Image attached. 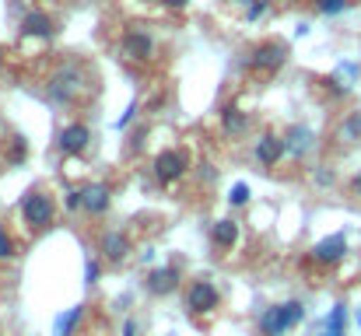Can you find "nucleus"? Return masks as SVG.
Listing matches in <instances>:
<instances>
[{"label": "nucleus", "mask_w": 361, "mask_h": 336, "mask_svg": "<svg viewBox=\"0 0 361 336\" xmlns=\"http://www.w3.org/2000/svg\"><path fill=\"white\" fill-rule=\"evenodd\" d=\"M183 172H186V154L183 151H161L154 158V179L161 186H172L176 179H183Z\"/></svg>", "instance_id": "4"}, {"label": "nucleus", "mask_w": 361, "mask_h": 336, "mask_svg": "<svg viewBox=\"0 0 361 336\" xmlns=\"http://www.w3.org/2000/svg\"><path fill=\"white\" fill-rule=\"evenodd\" d=\"M67 207H71V211L85 207V200H81V189H71V193H67Z\"/></svg>", "instance_id": "25"}, {"label": "nucleus", "mask_w": 361, "mask_h": 336, "mask_svg": "<svg viewBox=\"0 0 361 336\" xmlns=\"http://www.w3.org/2000/svg\"><path fill=\"white\" fill-rule=\"evenodd\" d=\"M344 333H348V305L341 301V305H334V312L326 316L323 330L316 336H344Z\"/></svg>", "instance_id": "17"}, {"label": "nucleus", "mask_w": 361, "mask_h": 336, "mask_svg": "<svg viewBox=\"0 0 361 336\" xmlns=\"http://www.w3.org/2000/svg\"><path fill=\"white\" fill-rule=\"evenodd\" d=\"M85 92V74H81V67H63L56 77H53V85H49V95L56 99V102H63V106H71L78 95Z\"/></svg>", "instance_id": "3"}, {"label": "nucleus", "mask_w": 361, "mask_h": 336, "mask_svg": "<svg viewBox=\"0 0 361 336\" xmlns=\"http://www.w3.org/2000/svg\"><path fill=\"white\" fill-rule=\"evenodd\" d=\"M0 63H4V49H0Z\"/></svg>", "instance_id": "32"}, {"label": "nucleus", "mask_w": 361, "mask_h": 336, "mask_svg": "<svg viewBox=\"0 0 361 336\" xmlns=\"http://www.w3.org/2000/svg\"><path fill=\"white\" fill-rule=\"evenodd\" d=\"M53 214H56V207H53V200H49L42 189L25 193V200H21V218L32 224V228H49V224H53Z\"/></svg>", "instance_id": "2"}, {"label": "nucleus", "mask_w": 361, "mask_h": 336, "mask_svg": "<svg viewBox=\"0 0 361 336\" xmlns=\"http://www.w3.org/2000/svg\"><path fill=\"white\" fill-rule=\"evenodd\" d=\"M99 273H102V266H99L95 259H88V263H85V284H95Z\"/></svg>", "instance_id": "23"}, {"label": "nucleus", "mask_w": 361, "mask_h": 336, "mask_svg": "<svg viewBox=\"0 0 361 336\" xmlns=\"http://www.w3.org/2000/svg\"><path fill=\"white\" fill-rule=\"evenodd\" d=\"M176 284H179V270H176V266H158V270H151V273H147V291H151V294H158V298L172 294V291H176Z\"/></svg>", "instance_id": "11"}, {"label": "nucleus", "mask_w": 361, "mask_h": 336, "mask_svg": "<svg viewBox=\"0 0 361 336\" xmlns=\"http://www.w3.org/2000/svg\"><path fill=\"white\" fill-rule=\"evenodd\" d=\"M186 309L190 312H214L218 309V287L211 284V280H197L193 287H190V294H186Z\"/></svg>", "instance_id": "5"}, {"label": "nucleus", "mask_w": 361, "mask_h": 336, "mask_svg": "<svg viewBox=\"0 0 361 336\" xmlns=\"http://www.w3.org/2000/svg\"><path fill=\"white\" fill-rule=\"evenodd\" d=\"M358 326H361V309H358Z\"/></svg>", "instance_id": "31"}, {"label": "nucleus", "mask_w": 361, "mask_h": 336, "mask_svg": "<svg viewBox=\"0 0 361 336\" xmlns=\"http://www.w3.org/2000/svg\"><path fill=\"white\" fill-rule=\"evenodd\" d=\"M344 252H348V238H344L341 231L312 245V256H316V263H337V259H344Z\"/></svg>", "instance_id": "10"}, {"label": "nucleus", "mask_w": 361, "mask_h": 336, "mask_svg": "<svg viewBox=\"0 0 361 336\" xmlns=\"http://www.w3.org/2000/svg\"><path fill=\"white\" fill-rule=\"evenodd\" d=\"M165 4H169V7H186L190 0H165Z\"/></svg>", "instance_id": "29"}, {"label": "nucleus", "mask_w": 361, "mask_h": 336, "mask_svg": "<svg viewBox=\"0 0 361 336\" xmlns=\"http://www.w3.org/2000/svg\"><path fill=\"white\" fill-rule=\"evenodd\" d=\"M228 204H232V207L249 204V186H245V182H235V186H232V193H228Z\"/></svg>", "instance_id": "22"}, {"label": "nucleus", "mask_w": 361, "mask_h": 336, "mask_svg": "<svg viewBox=\"0 0 361 336\" xmlns=\"http://www.w3.org/2000/svg\"><path fill=\"white\" fill-rule=\"evenodd\" d=\"M284 154H288V147H284V140H281V137H274V133H263V137L256 140V161H259V165L274 168V165H277Z\"/></svg>", "instance_id": "9"}, {"label": "nucleus", "mask_w": 361, "mask_h": 336, "mask_svg": "<svg viewBox=\"0 0 361 336\" xmlns=\"http://www.w3.org/2000/svg\"><path fill=\"white\" fill-rule=\"evenodd\" d=\"M263 11H267V0H252V4H249V11H245V18H249V21H256Z\"/></svg>", "instance_id": "24"}, {"label": "nucleus", "mask_w": 361, "mask_h": 336, "mask_svg": "<svg viewBox=\"0 0 361 336\" xmlns=\"http://www.w3.org/2000/svg\"><path fill=\"white\" fill-rule=\"evenodd\" d=\"M341 137H344V140H358V137H361V112H351V116L344 119Z\"/></svg>", "instance_id": "21"}, {"label": "nucleus", "mask_w": 361, "mask_h": 336, "mask_svg": "<svg viewBox=\"0 0 361 336\" xmlns=\"http://www.w3.org/2000/svg\"><path fill=\"white\" fill-rule=\"evenodd\" d=\"M123 53H126L130 60H147V56L154 53V42H151V35H147V32L130 28V32L123 35Z\"/></svg>", "instance_id": "12"}, {"label": "nucleus", "mask_w": 361, "mask_h": 336, "mask_svg": "<svg viewBox=\"0 0 361 336\" xmlns=\"http://www.w3.org/2000/svg\"><path fill=\"white\" fill-rule=\"evenodd\" d=\"M211 238H214V245H218V249H232V245L239 242V224L232 221V218L214 221V228H211Z\"/></svg>", "instance_id": "16"}, {"label": "nucleus", "mask_w": 361, "mask_h": 336, "mask_svg": "<svg viewBox=\"0 0 361 336\" xmlns=\"http://www.w3.org/2000/svg\"><path fill=\"white\" fill-rule=\"evenodd\" d=\"M7 256H14V252H11V238L0 231V259H7Z\"/></svg>", "instance_id": "26"}, {"label": "nucleus", "mask_w": 361, "mask_h": 336, "mask_svg": "<svg viewBox=\"0 0 361 336\" xmlns=\"http://www.w3.org/2000/svg\"><path fill=\"white\" fill-rule=\"evenodd\" d=\"M312 144H316L312 126H305V123L288 126V133H284V147H288V154H291V158H305V154L312 151Z\"/></svg>", "instance_id": "7"}, {"label": "nucleus", "mask_w": 361, "mask_h": 336, "mask_svg": "<svg viewBox=\"0 0 361 336\" xmlns=\"http://www.w3.org/2000/svg\"><path fill=\"white\" fill-rule=\"evenodd\" d=\"M302 319H305L302 301H284V305H274V309H267L259 316V330H263V336H284L288 330H295Z\"/></svg>", "instance_id": "1"}, {"label": "nucleus", "mask_w": 361, "mask_h": 336, "mask_svg": "<svg viewBox=\"0 0 361 336\" xmlns=\"http://www.w3.org/2000/svg\"><path fill=\"white\" fill-rule=\"evenodd\" d=\"M123 336H137V323H133V319L123 323Z\"/></svg>", "instance_id": "28"}, {"label": "nucleus", "mask_w": 361, "mask_h": 336, "mask_svg": "<svg viewBox=\"0 0 361 336\" xmlns=\"http://www.w3.org/2000/svg\"><path fill=\"white\" fill-rule=\"evenodd\" d=\"M133 112H137V106H130V109L123 112L120 119H116V130H123V126H126V123H130V119H133Z\"/></svg>", "instance_id": "27"}, {"label": "nucleus", "mask_w": 361, "mask_h": 336, "mask_svg": "<svg viewBox=\"0 0 361 336\" xmlns=\"http://www.w3.org/2000/svg\"><path fill=\"white\" fill-rule=\"evenodd\" d=\"M81 312H85V305L67 309V316H60V319H56V336H74V326L81 323Z\"/></svg>", "instance_id": "19"}, {"label": "nucleus", "mask_w": 361, "mask_h": 336, "mask_svg": "<svg viewBox=\"0 0 361 336\" xmlns=\"http://www.w3.org/2000/svg\"><path fill=\"white\" fill-rule=\"evenodd\" d=\"M284 60H288L284 42H263V46L252 49V67H259V70H277Z\"/></svg>", "instance_id": "8"}, {"label": "nucleus", "mask_w": 361, "mask_h": 336, "mask_svg": "<svg viewBox=\"0 0 361 336\" xmlns=\"http://www.w3.org/2000/svg\"><path fill=\"white\" fill-rule=\"evenodd\" d=\"M81 200H85L88 214H106L109 211V186L106 182H92V186L81 189Z\"/></svg>", "instance_id": "13"}, {"label": "nucleus", "mask_w": 361, "mask_h": 336, "mask_svg": "<svg viewBox=\"0 0 361 336\" xmlns=\"http://www.w3.org/2000/svg\"><path fill=\"white\" fill-rule=\"evenodd\" d=\"M102 252L113 259V263H120L130 256V238L123 235V231H106L102 235Z\"/></svg>", "instance_id": "14"}, {"label": "nucleus", "mask_w": 361, "mask_h": 336, "mask_svg": "<svg viewBox=\"0 0 361 336\" xmlns=\"http://www.w3.org/2000/svg\"><path fill=\"white\" fill-rule=\"evenodd\" d=\"M56 144H60V151H63V154H81V151L92 144V130H88L85 123H71V126H63V130H60Z\"/></svg>", "instance_id": "6"}, {"label": "nucleus", "mask_w": 361, "mask_h": 336, "mask_svg": "<svg viewBox=\"0 0 361 336\" xmlns=\"http://www.w3.org/2000/svg\"><path fill=\"white\" fill-rule=\"evenodd\" d=\"M351 186H355V193H358V197H361V172H358V175H355V182H351Z\"/></svg>", "instance_id": "30"}, {"label": "nucleus", "mask_w": 361, "mask_h": 336, "mask_svg": "<svg viewBox=\"0 0 361 336\" xmlns=\"http://www.w3.org/2000/svg\"><path fill=\"white\" fill-rule=\"evenodd\" d=\"M351 4H355V0H316V11H319V14H330V18H334V14H344V11H348Z\"/></svg>", "instance_id": "20"}, {"label": "nucleus", "mask_w": 361, "mask_h": 336, "mask_svg": "<svg viewBox=\"0 0 361 336\" xmlns=\"http://www.w3.org/2000/svg\"><path fill=\"white\" fill-rule=\"evenodd\" d=\"M221 126H225V133H232V137H239V133H245L249 130V116L239 109H225V116H221Z\"/></svg>", "instance_id": "18"}, {"label": "nucleus", "mask_w": 361, "mask_h": 336, "mask_svg": "<svg viewBox=\"0 0 361 336\" xmlns=\"http://www.w3.org/2000/svg\"><path fill=\"white\" fill-rule=\"evenodd\" d=\"M21 32H25V35H35V39H49V35H53V21H49V14L32 11V14L21 21Z\"/></svg>", "instance_id": "15"}]
</instances>
